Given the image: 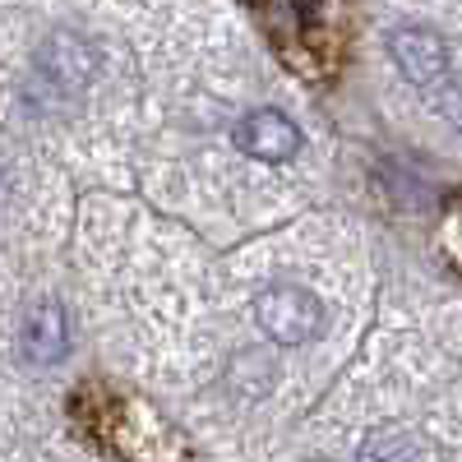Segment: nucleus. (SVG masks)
<instances>
[{
	"mask_svg": "<svg viewBox=\"0 0 462 462\" xmlns=\"http://www.w3.org/2000/svg\"><path fill=\"white\" fill-rule=\"evenodd\" d=\"M19 346L32 365H56L65 352H69V324H65V310L56 300L47 305H32L23 328H19Z\"/></svg>",
	"mask_w": 462,
	"mask_h": 462,
	"instance_id": "20e7f679",
	"label": "nucleus"
},
{
	"mask_svg": "<svg viewBox=\"0 0 462 462\" xmlns=\"http://www.w3.org/2000/svg\"><path fill=\"white\" fill-rule=\"evenodd\" d=\"M389 51L402 69V79L411 84H435L439 74L448 69V47L435 28H420V23H407L389 37Z\"/></svg>",
	"mask_w": 462,
	"mask_h": 462,
	"instance_id": "7ed1b4c3",
	"label": "nucleus"
},
{
	"mask_svg": "<svg viewBox=\"0 0 462 462\" xmlns=\"http://www.w3.org/2000/svg\"><path fill=\"white\" fill-rule=\"evenodd\" d=\"M439 111L448 116L453 125H462V79H453V84L439 93Z\"/></svg>",
	"mask_w": 462,
	"mask_h": 462,
	"instance_id": "39448f33",
	"label": "nucleus"
},
{
	"mask_svg": "<svg viewBox=\"0 0 462 462\" xmlns=\"http://www.w3.org/2000/svg\"><path fill=\"white\" fill-rule=\"evenodd\" d=\"M236 148L254 162H291L300 152V130L287 121L282 111L263 106V111H250L245 121L236 125Z\"/></svg>",
	"mask_w": 462,
	"mask_h": 462,
	"instance_id": "f03ea898",
	"label": "nucleus"
},
{
	"mask_svg": "<svg viewBox=\"0 0 462 462\" xmlns=\"http://www.w3.org/2000/svg\"><path fill=\"white\" fill-rule=\"evenodd\" d=\"M254 319L259 328L282 342V346H300V342H310L319 337L324 328V305L315 291H305L296 282H278V287H268L254 296Z\"/></svg>",
	"mask_w": 462,
	"mask_h": 462,
	"instance_id": "f257e3e1",
	"label": "nucleus"
}]
</instances>
